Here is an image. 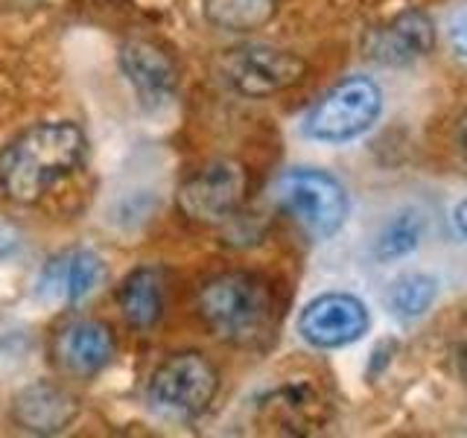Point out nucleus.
<instances>
[{"label":"nucleus","instance_id":"1","mask_svg":"<svg viewBox=\"0 0 467 438\" xmlns=\"http://www.w3.org/2000/svg\"><path fill=\"white\" fill-rule=\"evenodd\" d=\"M85 131L77 123H36L15 135L0 152V187L12 202L33 204L82 164Z\"/></svg>","mask_w":467,"mask_h":438},{"label":"nucleus","instance_id":"2","mask_svg":"<svg viewBox=\"0 0 467 438\" xmlns=\"http://www.w3.org/2000/svg\"><path fill=\"white\" fill-rule=\"evenodd\" d=\"M196 307L204 328L234 348L266 345L281 316L272 284L254 272H225L211 277L202 287Z\"/></svg>","mask_w":467,"mask_h":438},{"label":"nucleus","instance_id":"3","mask_svg":"<svg viewBox=\"0 0 467 438\" xmlns=\"http://www.w3.org/2000/svg\"><path fill=\"white\" fill-rule=\"evenodd\" d=\"M219 391V371L199 350H182L158 365L146 386V398L158 415L170 421H193L208 412Z\"/></svg>","mask_w":467,"mask_h":438},{"label":"nucleus","instance_id":"4","mask_svg":"<svg viewBox=\"0 0 467 438\" xmlns=\"http://www.w3.org/2000/svg\"><path fill=\"white\" fill-rule=\"evenodd\" d=\"M272 199L289 219L316 240H327L345 225L348 196L345 187L325 170H289L272 187Z\"/></svg>","mask_w":467,"mask_h":438},{"label":"nucleus","instance_id":"5","mask_svg":"<svg viewBox=\"0 0 467 438\" xmlns=\"http://www.w3.org/2000/svg\"><path fill=\"white\" fill-rule=\"evenodd\" d=\"M383 109V91L365 77H350L321 97L306 114V138L321 143H345L365 135Z\"/></svg>","mask_w":467,"mask_h":438},{"label":"nucleus","instance_id":"6","mask_svg":"<svg viewBox=\"0 0 467 438\" xmlns=\"http://www.w3.org/2000/svg\"><path fill=\"white\" fill-rule=\"evenodd\" d=\"M219 73L237 94L260 99L298 85L306 65L301 56L272 44H243L219 58Z\"/></svg>","mask_w":467,"mask_h":438},{"label":"nucleus","instance_id":"7","mask_svg":"<svg viewBox=\"0 0 467 438\" xmlns=\"http://www.w3.org/2000/svg\"><path fill=\"white\" fill-rule=\"evenodd\" d=\"M248 193V175L237 161H213L179 187V208L202 225H225L240 214Z\"/></svg>","mask_w":467,"mask_h":438},{"label":"nucleus","instance_id":"8","mask_svg":"<svg viewBox=\"0 0 467 438\" xmlns=\"http://www.w3.org/2000/svg\"><path fill=\"white\" fill-rule=\"evenodd\" d=\"M368 310L365 304L348 292H327L318 296L301 310L298 333L313 348L333 350L357 342L368 330Z\"/></svg>","mask_w":467,"mask_h":438},{"label":"nucleus","instance_id":"9","mask_svg":"<svg viewBox=\"0 0 467 438\" xmlns=\"http://www.w3.org/2000/svg\"><path fill=\"white\" fill-rule=\"evenodd\" d=\"M106 281V263L91 248H65L38 275V298L53 307L79 304Z\"/></svg>","mask_w":467,"mask_h":438},{"label":"nucleus","instance_id":"10","mask_svg":"<svg viewBox=\"0 0 467 438\" xmlns=\"http://www.w3.org/2000/svg\"><path fill=\"white\" fill-rule=\"evenodd\" d=\"M260 418L269 423L275 433L284 435H306L316 433L330 418V403L321 386L313 380H286L272 389L260 401Z\"/></svg>","mask_w":467,"mask_h":438},{"label":"nucleus","instance_id":"11","mask_svg":"<svg viewBox=\"0 0 467 438\" xmlns=\"http://www.w3.org/2000/svg\"><path fill=\"white\" fill-rule=\"evenodd\" d=\"M114 333L106 321L70 318L53 336V360L70 377H94L114 357Z\"/></svg>","mask_w":467,"mask_h":438},{"label":"nucleus","instance_id":"12","mask_svg":"<svg viewBox=\"0 0 467 438\" xmlns=\"http://www.w3.org/2000/svg\"><path fill=\"white\" fill-rule=\"evenodd\" d=\"M435 47V24L427 12L409 9L398 18L379 24L365 38V56L377 65L403 68L412 65Z\"/></svg>","mask_w":467,"mask_h":438},{"label":"nucleus","instance_id":"13","mask_svg":"<svg viewBox=\"0 0 467 438\" xmlns=\"http://www.w3.org/2000/svg\"><path fill=\"white\" fill-rule=\"evenodd\" d=\"M120 68L143 102H161L179 88V65L170 50L150 38H131L120 47Z\"/></svg>","mask_w":467,"mask_h":438},{"label":"nucleus","instance_id":"14","mask_svg":"<svg viewBox=\"0 0 467 438\" xmlns=\"http://www.w3.org/2000/svg\"><path fill=\"white\" fill-rule=\"evenodd\" d=\"M77 415V394L58 383H50V380H38V383L21 389L12 403V418L18 421V427L38 435H56L67 430Z\"/></svg>","mask_w":467,"mask_h":438},{"label":"nucleus","instance_id":"15","mask_svg":"<svg viewBox=\"0 0 467 438\" xmlns=\"http://www.w3.org/2000/svg\"><path fill=\"white\" fill-rule=\"evenodd\" d=\"M117 304H120L123 318L138 330H152L164 318L167 287L164 272L155 266H138L123 277L117 289Z\"/></svg>","mask_w":467,"mask_h":438},{"label":"nucleus","instance_id":"16","mask_svg":"<svg viewBox=\"0 0 467 438\" xmlns=\"http://www.w3.org/2000/svg\"><path fill=\"white\" fill-rule=\"evenodd\" d=\"M427 237V214L418 208H406L400 214H394L389 223L379 228L374 255L379 260H398L412 255L415 248Z\"/></svg>","mask_w":467,"mask_h":438},{"label":"nucleus","instance_id":"17","mask_svg":"<svg viewBox=\"0 0 467 438\" xmlns=\"http://www.w3.org/2000/svg\"><path fill=\"white\" fill-rule=\"evenodd\" d=\"M208 21L231 29V33H252L272 21L277 0H202Z\"/></svg>","mask_w":467,"mask_h":438},{"label":"nucleus","instance_id":"18","mask_svg":"<svg viewBox=\"0 0 467 438\" xmlns=\"http://www.w3.org/2000/svg\"><path fill=\"white\" fill-rule=\"evenodd\" d=\"M435 298H438V281L420 272L400 275L398 281H391V287L386 289L389 313L403 321L420 318L435 304Z\"/></svg>","mask_w":467,"mask_h":438},{"label":"nucleus","instance_id":"19","mask_svg":"<svg viewBox=\"0 0 467 438\" xmlns=\"http://www.w3.org/2000/svg\"><path fill=\"white\" fill-rule=\"evenodd\" d=\"M452 360H456L462 383L467 386V321L456 330V336H452Z\"/></svg>","mask_w":467,"mask_h":438},{"label":"nucleus","instance_id":"20","mask_svg":"<svg viewBox=\"0 0 467 438\" xmlns=\"http://www.w3.org/2000/svg\"><path fill=\"white\" fill-rule=\"evenodd\" d=\"M452 152L459 158V167L467 172V111L456 120V129H452Z\"/></svg>","mask_w":467,"mask_h":438},{"label":"nucleus","instance_id":"21","mask_svg":"<svg viewBox=\"0 0 467 438\" xmlns=\"http://www.w3.org/2000/svg\"><path fill=\"white\" fill-rule=\"evenodd\" d=\"M450 41H452V47H456V53L467 56V6L452 18L450 24Z\"/></svg>","mask_w":467,"mask_h":438},{"label":"nucleus","instance_id":"22","mask_svg":"<svg viewBox=\"0 0 467 438\" xmlns=\"http://www.w3.org/2000/svg\"><path fill=\"white\" fill-rule=\"evenodd\" d=\"M452 223H456L459 234H462V237L467 240V199H464V202H459L456 214H452Z\"/></svg>","mask_w":467,"mask_h":438}]
</instances>
